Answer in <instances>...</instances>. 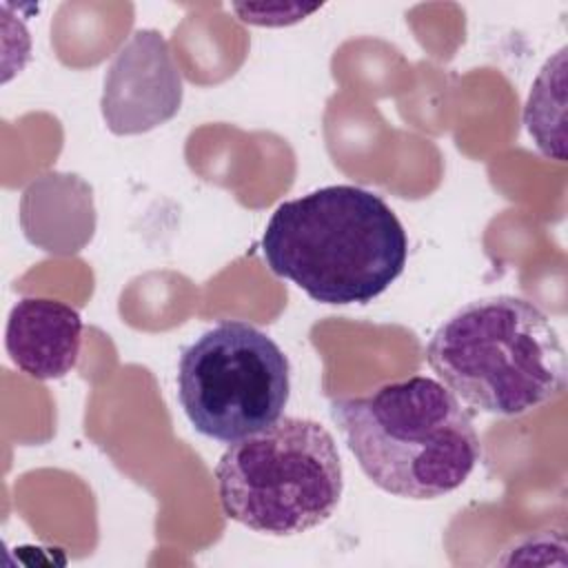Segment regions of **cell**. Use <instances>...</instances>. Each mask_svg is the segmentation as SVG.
Segmentation results:
<instances>
[{
    "instance_id": "1",
    "label": "cell",
    "mask_w": 568,
    "mask_h": 568,
    "mask_svg": "<svg viewBox=\"0 0 568 568\" xmlns=\"http://www.w3.org/2000/svg\"><path fill=\"white\" fill-rule=\"evenodd\" d=\"M268 268L322 304H366L404 271L408 237L373 191L331 184L282 202L262 235Z\"/></svg>"
},
{
    "instance_id": "2",
    "label": "cell",
    "mask_w": 568,
    "mask_h": 568,
    "mask_svg": "<svg viewBox=\"0 0 568 568\" xmlns=\"http://www.w3.org/2000/svg\"><path fill=\"white\" fill-rule=\"evenodd\" d=\"M331 417L364 475L402 499L457 490L481 457L470 415L433 377L413 375L364 397L333 399Z\"/></svg>"
},
{
    "instance_id": "3",
    "label": "cell",
    "mask_w": 568,
    "mask_h": 568,
    "mask_svg": "<svg viewBox=\"0 0 568 568\" xmlns=\"http://www.w3.org/2000/svg\"><path fill=\"white\" fill-rule=\"evenodd\" d=\"M426 359L466 406L519 417L566 388V351L550 317L528 300L493 295L464 304L430 337Z\"/></svg>"
},
{
    "instance_id": "4",
    "label": "cell",
    "mask_w": 568,
    "mask_h": 568,
    "mask_svg": "<svg viewBox=\"0 0 568 568\" xmlns=\"http://www.w3.org/2000/svg\"><path fill=\"white\" fill-rule=\"evenodd\" d=\"M224 515L255 532L302 535L333 517L344 468L333 435L315 419L280 417L242 437L215 464Z\"/></svg>"
},
{
    "instance_id": "5",
    "label": "cell",
    "mask_w": 568,
    "mask_h": 568,
    "mask_svg": "<svg viewBox=\"0 0 568 568\" xmlns=\"http://www.w3.org/2000/svg\"><path fill=\"white\" fill-rule=\"evenodd\" d=\"M288 393V357L248 322H220L180 355V406L209 439L233 444L260 433L282 417Z\"/></svg>"
},
{
    "instance_id": "6",
    "label": "cell",
    "mask_w": 568,
    "mask_h": 568,
    "mask_svg": "<svg viewBox=\"0 0 568 568\" xmlns=\"http://www.w3.org/2000/svg\"><path fill=\"white\" fill-rule=\"evenodd\" d=\"M182 93L169 40L155 29H138L106 69L100 109L111 133L138 135L169 122L182 106Z\"/></svg>"
},
{
    "instance_id": "7",
    "label": "cell",
    "mask_w": 568,
    "mask_h": 568,
    "mask_svg": "<svg viewBox=\"0 0 568 568\" xmlns=\"http://www.w3.org/2000/svg\"><path fill=\"white\" fill-rule=\"evenodd\" d=\"M4 346L18 371L33 379H60L78 364L80 313L58 300L22 297L7 320Z\"/></svg>"
},
{
    "instance_id": "8",
    "label": "cell",
    "mask_w": 568,
    "mask_h": 568,
    "mask_svg": "<svg viewBox=\"0 0 568 568\" xmlns=\"http://www.w3.org/2000/svg\"><path fill=\"white\" fill-rule=\"evenodd\" d=\"M27 240L49 253H75L93 235L95 209L91 186L71 173H47L33 180L20 202Z\"/></svg>"
},
{
    "instance_id": "9",
    "label": "cell",
    "mask_w": 568,
    "mask_h": 568,
    "mask_svg": "<svg viewBox=\"0 0 568 568\" xmlns=\"http://www.w3.org/2000/svg\"><path fill=\"white\" fill-rule=\"evenodd\" d=\"M524 124L546 158L566 160V49H559L535 78Z\"/></svg>"
}]
</instances>
